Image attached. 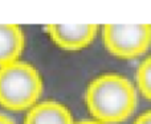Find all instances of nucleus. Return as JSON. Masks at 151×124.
Wrapping results in <instances>:
<instances>
[{
	"instance_id": "f257e3e1",
	"label": "nucleus",
	"mask_w": 151,
	"mask_h": 124,
	"mask_svg": "<svg viewBox=\"0 0 151 124\" xmlns=\"http://www.w3.org/2000/svg\"><path fill=\"white\" fill-rule=\"evenodd\" d=\"M137 88L119 74H104L89 83L85 103L94 120L118 124L127 120L137 108Z\"/></svg>"
},
{
	"instance_id": "f03ea898",
	"label": "nucleus",
	"mask_w": 151,
	"mask_h": 124,
	"mask_svg": "<svg viewBox=\"0 0 151 124\" xmlns=\"http://www.w3.org/2000/svg\"><path fill=\"white\" fill-rule=\"evenodd\" d=\"M41 93V77L32 65L16 61L0 67V106L5 110L17 112L32 108Z\"/></svg>"
},
{
	"instance_id": "7ed1b4c3",
	"label": "nucleus",
	"mask_w": 151,
	"mask_h": 124,
	"mask_svg": "<svg viewBox=\"0 0 151 124\" xmlns=\"http://www.w3.org/2000/svg\"><path fill=\"white\" fill-rule=\"evenodd\" d=\"M101 31L107 52L121 60L139 58L151 46L150 24H106Z\"/></svg>"
},
{
	"instance_id": "20e7f679",
	"label": "nucleus",
	"mask_w": 151,
	"mask_h": 124,
	"mask_svg": "<svg viewBox=\"0 0 151 124\" xmlns=\"http://www.w3.org/2000/svg\"><path fill=\"white\" fill-rule=\"evenodd\" d=\"M49 37L64 50H81L96 40L99 32L97 24H50L45 26Z\"/></svg>"
},
{
	"instance_id": "39448f33",
	"label": "nucleus",
	"mask_w": 151,
	"mask_h": 124,
	"mask_svg": "<svg viewBox=\"0 0 151 124\" xmlns=\"http://www.w3.org/2000/svg\"><path fill=\"white\" fill-rule=\"evenodd\" d=\"M24 124H74L70 111L55 100L35 104L27 114Z\"/></svg>"
},
{
	"instance_id": "423d86ee",
	"label": "nucleus",
	"mask_w": 151,
	"mask_h": 124,
	"mask_svg": "<svg viewBox=\"0 0 151 124\" xmlns=\"http://www.w3.org/2000/svg\"><path fill=\"white\" fill-rule=\"evenodd\" d=\"M24 49V34L15 24H0V67L17 61Z\"/></svg>"
},
{
	"instance_id": "0eeeda50",
	"label": "nucleus",
	"mask_w": 151,
	"mask_h": 124,
	"mask_svg": "<svg viewBox=\"0 0 151 124\" xmlns=\"http://www.w3.org/2000/svg\"><path fill=\"white\" fill-rule=\"evenodd\" d=\"M137 87L146 99L151 100V56L146 57L137 69Z\"/></svg>"
},
{
	"instance_id": "6e6552de",
	"label": "nucleus",
	"mask_w": 151,
	"mask_h": 124,
	"mask_svg": "<svg viewBox=\"0 0 151 124\" xmlns=\"http://www.w3.org/2000/svg\"><path fill=\"white\" fill-rule=\"evenodd\" d=\"M133 124H151V110L149 111H145L143 114H141Z\"/></svg>"
},
{
	"instance_id": "1a4fd4ad",
	"label": "nucleus",
	"mask_w": 151,
	"mask_h": 124,
	"mask_svg": "<svg viewBox=\"0 0 151 124\" xmlns=\"http://www.w3.org/2000/svg\"><path fill=\"white\" fill-rule=\"evenodd\" d=\"M0 124H15V122H13L11 118L5 116V115L0 114Z\"/></svg>"
},
{
	"instance_id": "9d476101",
	"label": "nucleus",
	"mask_w": 151,
	"mask_h": 124,
	"mask_svg": "<svg viewBox=\"0 0 151 124\" xmlns=\"http://www.w3.org/2000/svg\"><path fill=\"white\" fill-rule=\"evenodd\" d=\"M74 124H105V123H101V122H98V120L91 119V120H81V122L74 123Z\"/></svg>"
}]
</instances>
